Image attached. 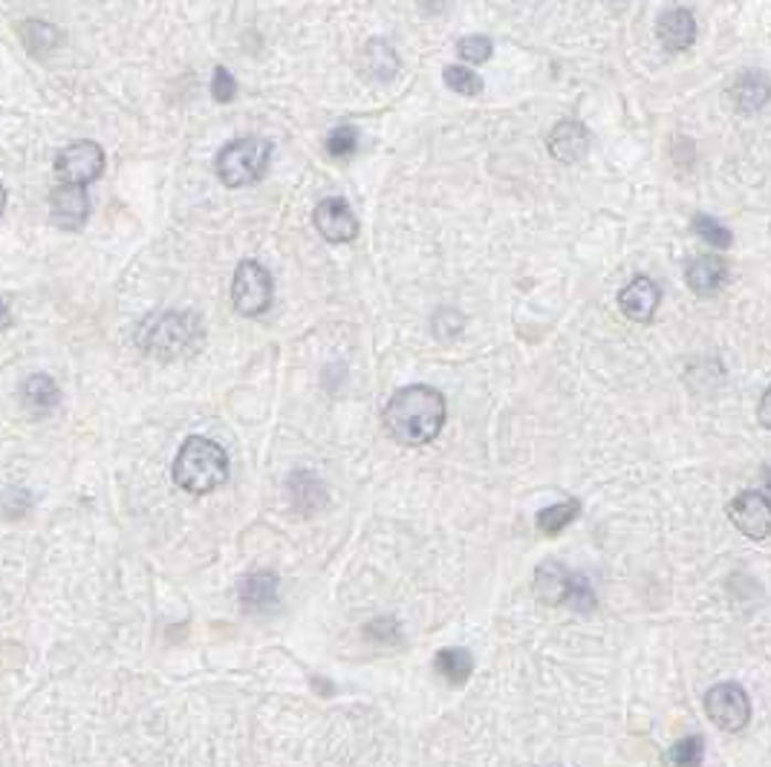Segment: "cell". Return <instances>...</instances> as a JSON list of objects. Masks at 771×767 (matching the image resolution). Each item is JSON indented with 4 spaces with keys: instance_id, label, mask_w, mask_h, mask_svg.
<instances>
[{
    "instance_id": "obj_17",
    "label": "cell",
    "mask_w": 771,
    "mask_h": 767,
    "mask_svg": "<svg viewBox=\"0 0 771 767\" xmlns=\"http://www.w3.org/2000/svg\"><path fill=\"white\" fill-rule=\"evenodd\" d=\"M61 402L59 384L50 375H30L21 387V404L23 411L32 418H41L46 413H53Z\"/></svg>"
},
{
    "instance_id": "obj_13",
    "label": "cell",
    "mask_w": 771,
    "mask_h": 767,
    "mask_svg": "<svg viewBox=\"0 0 771 767\" xmlns=\"http://www.w3.org/2000/svg\"><path fill=\"white\" fill-rule=\"evenodd\" d=\"M656 35L667 53H685L697 38V21L688 9H667L656 21Z\"/></svg>"
},
{
    "instance_id": "obj_18",
    "label": "cell",
    "mask_w": 771,
    "mask_h": 767,
    "mask_svg": "<svg viewBox=\"0 0 771 767\" xmlns=\"http://www.w3.org/2000/svg\"><path fill=\"white\" fill-rule=\"evenodd\" d=\"M735 102L742 113H757L763 110L771 102V82L769 75L760 73V70H749L742 73L735 84Z\"/></svg>"
},
{
    "instance_id": "obj_22",
    "label": "cell",
    "mask_w": 771,
    "mask_h": 767,
    "mask_svg": "<svg viewBox=\"0 0 771 767\" xmlns=\"http://www.w3.org/2000/svg\"><path fill=\"white\" fill-rule=\"evenodd\" d=\"M365 55H368L370 61V73L376 75V78H382V82H388V78H393L397 75V53H393V46H388L384 41H370L368 50H365Z\"/></svg>"
},
{
    "instance_id": "obj_4",
    "label": "cell",
    "mask_w": 771,
    "mask_h": 767,
    "mask_svg": "<svg viewBox=\"0 0 771 767\" xmlns=\"http://www.w3.org/2000/svg\"><path fill=\"white\" fill-rule=\"evenodd\" d=\"M272 142L257 136H243L237 142L225 145L218 157V177L229 188L255 185L270 171Z\"/></svg>"
},
{
    "instance_id": "obj_1",
    "label": "cell",
    "mask_w": 771,
    "mask_h": 767,
    "mask_svg": "<svg viewBox=\"0 0 771 767\" xmlns=\"http://www.w3.org/2000/svg\"><path fill=\"white\" fill-rule=\"evenodd\" d=\"M448 407L440 390L427 384H411L393 393L384 404V427L399 445L420 447L434 441L445 425Z\"/></svg>"
},
{
    "instance_id": "obj_31",
    "label": "cell",
    "mask_w": 771,
    "mask_h": 767,
    "mask_svg": "<svg viewBox=\"0 0 771 767\" xmlns=\"http://www.w3.org/2000/svg\"><path fill=\"white\" fill-rule=\"evenodd\" d=\"M368 638L376 641H397V624L393 620H376L368 626Z\"/></svg>"
},
{
    "instance_id": "obj_29",
    "label": "cell",
    "mask_w": 771,
    "mask_h": 767,
    "mask_svg": "<svg viewBox=\"0 0 771 767\" xmlns=\"http://www.w3.org/2000/svg\"><path fill=\"white\" fill-rule=\"evenodd\" d=\"M567 606L575 611L595 609V592H592L590 580H587V577H581V574H575V577H572V589H570V597H567Z\"/></svg>"
},
{
    "instance_id": "obj_26",
    "label": "cell",
    "mask_w": 771,
    "mask_h": 767,
    "mask_svg": "<svg viewBox=\"0 0 771 767\" xmlns=\"http://www.w3.org/2000/svg\"><path fill=\"white\" fill-rule=\"evenodd\" d=\"M457 53H460V58L465 61V64L477 67V64H486V61L492 58V53H495V44H492V38H486V35H468L457 44Z\"/></svg>"
},
{
    "instance_id": "obj_14",
    "label": "cell",
    "mask_w": 771,
    "mask_h": 767,
    "mask_svg": "<svg viewBox=\"0 0 771 767\" xmlns=\"http://www.w3.org/2000/svg\"><path fill=\"white\" fill-rule=\"evenodd\" d=\"M728 277V266L722 257L717 254H703L697 260H690L688 268H685V280H688L690 291L699 295V298H711L722 289Z\"/></svg>"
},
{
    "instance_id": "obj_15",
    "label": "cell",
    "mask_w": 771,
    "mask_h": 767,
    "mask_svg": "<svg viewBox=\"0 0 771 767\" xmlns=\"http://www.w3.org/2000/svg\"><path fill=\"white\" fill-rule=\"evenodd\" d=\"M240 606L246 611H270L277 604V577L272 572L246 574L237 586Z\"/></svg>"
},
{
    "instance_id": "obj_24",
    "label": "cell",
    "mask_w": 771,
    "mask_h": 767,
    "mask_svg": "<svg viewBox=\"0 0 771 767\" xmlns=\"http://www.w3.org/2000/svg\"><path fill=\"white\" fill-rule=\"evenodd\" d=\"M705 742L699 736H685L670 747V761L674 767H703Z\"/></svg>"
},
{
    "instance_id": "obj_27",
    "label": "cell",
    "mask_w": 771,
    "mask_h": 767,
    "mask_svg": "<svg viewBox=\"0 0 771 767\" xmlns=\"http://www.w3.org/2000/svg\"><path fill=\"white\" fill-rule=\"evenodd\" d=\"M356 148H359V130L350 125H341L336 127V130H330V136H327V153L336 159H347L356 153Z\"/></svg>"
},
{
    "instance_id": "obj_19",
    "label": "cell",
    "mask_w": 771,
    "mask_h": 767,
    "mask_svg": "<svg viewBox=\"0 0 771 767\" xmlns=\"http://www.w3.org/2000/svg\"><path fill=\"white\" fill-rule=\"evenodd\" d=\"M434 667L436 672H440L442 679L448 681V684L454 686H463L465 681L472 679V670H474V658L468 649H442V652H436L434 658Z\"/></svg>"
},
{
    "instance_id": "obj_12",
    "label": "cell",
    "mask_w": 771,
    "mask_h": 767,
    "mask_svg": "<svg viewBox=\"0 0 771 767\" xmlns=\"http://www.w3.org/2000/svg\"><path fill=\"white\" fill-rule=\"evenodd\" d=\"M549 150H552V157L558 159V162H581V159L587 157V150H590V134H587V127L575 119L558 121L552 134H549Z\"/></svg>"
},
{
    "instance_id": "obj_28",
    "label": "cell",
    "mask_w": 771,
    "mask_h": 767,
    "mask_svg": "<svg viewBox=\"0 0 771 767\" xmlns=\"http://www.w3.org/2000/svg\"><path fill=\"white\" fill-rule=\"evenodd\" d=\"M694 232H697L699 237L705 239V243H711L714 248H728V246H731V232H728L726 225L717 223V220H714V216H708V214L694 216Z\"/></svg>"
},
{
    "instance_id": "obj_34",
    "label": "cell",
    "mask_w": 771,
    "mask_h": 767,
    "mask_svg": "<svg viewBox=\"0 0 771 767\" xmlns=\"http://www.w3.org/2000/svg\"><path fill=\"white\" fill-rule=\"evenodd\" d=\"M3 205H7V188L0 185V214H3Z\"/></svg>"
},
{
    "instance_id": "obj_23",
    "label": "cell",
    "mask_w": 771,
    "mask_h": 767,
    "mask_svg": "<svg viewBox=\"0 0 771 767\" xmlns=\"http://www.w3.org/2000/svg\"><path fill=\"white\" fill-rule=\"evenodd\" d=\"M23 44L30 46V53H50L59 44V30L44 21H27L23 23Z\"/></svg>"
},
{
    "instance_id": "obj_5",
    "label": "cell",
    "mask_w": 771,
    "mask_h": 767,
    "mask_svg": "<svg viewBox=\"0 0 771 767\" xmlns=\"http://www.w3.org/2000/svg\"><path fill=\"white\" fill-rule=\"evenodd\" d=\"M232 303L240 315L257 318L272 306V275L261 263L243 260L234 271Z\"/></svg>"
},
{
    "instance_id": "obj_9",
    "label": "cell",
    "mask_w": 771,
    "mask_h": 767,
    "mask_svg": "<svg viewBox=\"0 0 771 767\" xmlns=\"http://www.w3.org/2000/svg\"><path fill=\"white\" fill-rule=\"evenodd\" d=\"M91 216V196L87 188L55 185L50 194V220L64 232H78Z\"/></svg>"
},
{
    "instance_id": "obj_30",
    "label": "cell",
    "mask_w": 771,
    "mask_h": 767,
    "mask_svg": "<svg viewBox=\"0 0 771 767\" xmlns=\"http://www.w3.org/2000/svg\"><path fill=\"white\" fill-rule=\"evenodd\" d=\"M234 89H237V84H234L232 73H229V70H225V67L214 70V78H211V93H214V98H218L220 105H225V102H232Z\"/></svg>"
},
{
    "instance_id": "obj_32",
    "label": "cell",
    "mask_w": 771,
    "mask_h": 767,
    "mask_svg": "<svg viewBox=\"0 0 771 767\" xmlns=\"http://www.w3.org/2000/svg\"><path fill=\"white\" fill-rule=\"evenodd\" d=\"M757 418H760V425H763L765 430H771V387L765 390L763 398H760V407H757Z\"/></svg>"
},
{
    "instance_id": "obj_35",
    "label": "cell",
    "mask_w": 771,
    "mask_h": 767,
    "mask_svg": "<svg viewBox=\"0 0 771 767\" xmlns=\"http://www.w3.org/2000/svg\"><path fill=\"white\" fill-rule=\"evenodd\" d=\"M769 482H771V473H769ZM769 488H771V484H769Z\"/></svg>"
},
{
    "instance_id": "obj_11",
    "label": "cell",
    "mask_w": 771,
    "mask_h": 767,
    "mask_svg": "<svg viewBox=\"0 0 771 767\" xmlns=\"http://www.w3.org/2000/svg\"><path fill=\"white\" fill-rule=\"evenodd\" d=\"M662 303V289L653 284L651 277H633L619 295V306H622L624 318L633 323H651L656 309Z\"/></svg>"
},
{
    "instance_id": "obj_16",
    "label": "cell",
    "mask_w": 771,
    "mask_h": 767,
    "mask_svg": "<svg viewBox=\"0 0 771 767\" xmlns=\"http://www.w3.org/2000/svg\"><path fill=\"white\" fill-rule=\"evenodd\" d=\"M572 577H575V574H572L570 568L549 560V563H543V566L535 572V595L549 606L567 604V597H570L572 589Z\"/></svg>"
},
{
    "instance_id": "obj_33",
    "label": "cell",
    "mask_w": 771,
    "mask_h": 767,
    "mask_svg": "<svg viewBox=\"0 0 771 767\" xmlns=\"http://www.w3.org/2000/svg\"><path fill=\"white\" fill-rule=\"evenodd\" d=\"M9 323H12V315H9V306L3 303V300H0V332H3V329H7Z\"/></svg>"
},
{
    "instance_id": "obj_2",
    "label": "cell",
    "mask_w": 771,
    "mask_h": 767,
    "mask_svg": "<svg viewBox=\"0 0 771 767\" xmlns=\"http://www.w3.org/2000/svg\"><path fill=\"white\" fill-rule=\"evenodd\" d=\"M139 350L159 361H173L200 350L202 321L194 312H159L150 315L136 329Z\"/></svg>"
},
{
    "instance_id": "obj_20",
    "label": "cell",
    "mask_w": 771,
    "mask_h": 767,
    "mask_svg": "<svg viewBox=\"0 0 771 767\" xmlns=\"http://www.w3.org/2000/svg\"><path fill=\"white\" fill-rule=\"evenodd\" d=\"M289 497H293V505L298 511H307V514L327 502V491H324V484L313 473H295L289 479Z\"/></svg>"
},
{
    "instance_id": "obj_21",
    "label": "cell",
    "mask_w": 771,
    "mask_h": 767,
    "mask_svg": "<svg viewBox=\"0 0 771 767\" xmlns=\"http://www.w3.org/2000/svg\"><path fill=\"white\" fill-rule=\"evenodd\" d=\"M578 511H581V505H578V500H567V502H555V505L543 508L538 514V529L543 531V534L555 536L561 534L567 525H570L572 520L578 516Z\"/></svg>"
},
{
    "instance_id": "obj_3",
    "label": "cell",
    "mask_w": 771,
    "mask_h": 767,
    "mask_svg": "<svg viewBox=\"0 0 771 767\" xmlns=\"http://www.w3.org/2000/svg\"><path fill=\"white\" fill-rule=\"evenodd\" d=\"M229 479V456L218 441L191 436L177 454L173 462V482L188 493H211Z\"/></svg>"
},
{
    "instance_id": "obj_8",
    "label": "cell",
    "mask_w": 771,
    "mask_h": 767,
    "mask_svg": "<svg viewBox=\"0 0 771 767\" xmlns=\"http://www.w3.org/2000/svg\"><path fill=\"white\" fill-rule=\"evenodd\" d=\"M728 516L735 522V529L749 536V540H765L771 534V500L765 493H737L731 505H728Z\"/></svg>"
},
{
    "instance_id": "obj_7",
    "label": "cell",
    "mask_w": 771,
    "mask_h": 767,
    "mask_svg": "<svg viewBox=\"0 0 771 767\" xmlns=\"http://www.w3.org/2000/svg\"><path fill=\"white\" fill-rule=\"evenodd\" d=\"M105 171V153L96 142H73L55 157V177L61 185L87 188V182Z\"/></svg>"
},
{
    "instance_id": "obj_6",
    "label": "cell",
    "mask_w": 771,
    "mask_h": 767,
    "mask_svg": "<svg viewBox=\"0 0 771 767\" xmlns=\"http://www.w3.org/2000/svg\"><path fill=\"white\" fill-rule=\"evenodd\" d=\"M705 713L719 731L740 733L751 718V701L740 684H717L705 695Z\"/></svg>"
},
{
    "instance_id": "obj_25",
    "label": "cell",
    "mask_w": 771,
    "mask_h": 767,
    "mask_svg": "<svg viewBox=\"0 0 771 767\" xmlns=\"http://www.w3.org/2000/svg\"><path fill=\"white\" fill-rule=\"evenodd\" d=\"M442 78H445V84H448L454 93H460V96H479V93H483V78H479L474 70L445 67Z\"/></svg>"
},
{
    "instance_id": "obj_10",
    "label": "cell",
    "mask_w": 771,
    "mask_h": 767,
    "mask_svg": "<svg viewBox=\"0 0 771 767\" xmlns=\"http://www.w3.org/2000/svg\"><path fill=\"white\" fill-rule=\"evenodd\" d=\"M315 228L330 243H347L359 234V220L347 205V200L330 196V200L318 202V209H315Z\"/></svg>"
}]
</instances>
